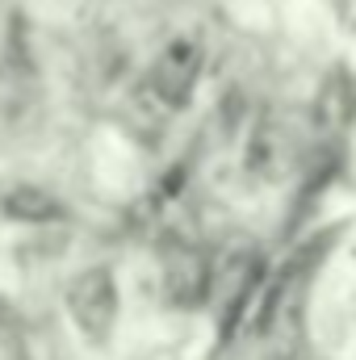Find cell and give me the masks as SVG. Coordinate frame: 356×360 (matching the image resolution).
Here are the masks:
<instances>
[{"label": "cell", "instance_id": "5b68a950", "mask_svg": "<svg viewBox=\"0 0 356 360\" xmlns=\"http://www.w3.org/2000/svg\"><path fill=\"white\" fill-rule=\"evenodd\" d=\"M4 319H8V302L0 297V323H4Z\"/></svg>", "mask_w": 356, "mask_h": 360}, {"label": "cell", "instance_id": "7a4b0ae2", "mask_svg": "<svg viewBox=\"0 0 356 360\" xmlns=\"http://www.w3.org/2000/svg\"><path fill=\"white\" fill-rule=\"evenodd\" d=\"M197 72H201V46H197V38H172L160 51L155 68H151V89L164 96V105H184L189 92H193Z\"/></svg>", "mask_w": 356, "mask_h": 360}, {"label": "cell", "instance_id": "6da1fadb", "mask_svg": "<svg viewBox=\"0 0 356 360\" xmlns=\"http://www.w3.org/2000/svg\"><path fill=\"white\" fill-rule=\"evenodd\" d=\"M68 310L92 344H105L117 323V285L109 269H84L68 285Z\"/></svg>", "mask_w": 356, "mask_h": 360}, {"label": "cell", "instance_id": "277c9868", "mask_svg": "<svg viewBox=\"0 0 356 360\" xmlns=\"http://www.w3.org/2000/svg\"><path fill=\"white\" fill-rule=\"evenodd\" d=\"M4 210L8 218H21V222H46V218H59V201L34 184H21L4 197Z\"/></svg>", "mask_w": 356, "mask_h": 360}, {"label": "cell", "instance_id": "3957f363", "mask_svg": "<svg viewBox=\"0 0 356 360\" xmlns=\"http://www.w3.org/2000/svg\"><path fill=\"white\" fill-rule=\"evenodd\" d=\"M168 293H172L177 306H197L205 297V264L193 252H184V256L172 260V269H168Z\"/></svg>", "mask_w": 356, "mask_h": 360}]
</instances>
